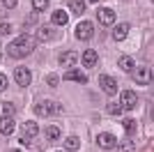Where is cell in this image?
<instances>
[{"instance_id": "5", "label": "cell", "mask_w": 154, "mask_h": 152, "mask_svg": "<svg viewBox=\"0 0 154 152\" xmlns=\"http://www.w3.org/2000/svg\"><path fill=\"white\" fill-rule=\"evenodd\" d=\"M14 78H16V85H21V88H28L32 81V74L28 67H16L14 69Z\"/></svg>"}, {"instance_id": "21", "label": "cell", "mask_w": 154, "mask_h": 152, "mask_svg": "<svg viewBox=\"0 0 154 152\" xmlns=\"http://www.w3.org/2000/svg\"><path fill=\"white\" fill-rule=\"evenodd\" d=\"M78 145H81V141H78V136H69V138L64 141V150H69V152L78 150Z\"/></svg>"}, {"instance_id": "14", "label": "cell", "mask_w": 154, "mask_h": 152, "mask_svg": "<svg viewBox=\"0 0 154 152\" xmlns=\"http://www.w3.org/2000/svg\"><path fill=\"white\" fill-rule=\"evenodd\" d=\"M149 74H152V71H149V67H140V69L136 71L134 78H136V83H140V85H147V83L152 81V76H149Z\"/></svg>"}, {"instance_id": "20", "label": "cell", "mask_w": 154, "mask_h": 152, "mask_svg": "<svg viewBox=\"0 0 154 152\" xmlns=\"http://www.w3.org/2000/svg\"><path fill=\"white\" fill-rule=\"evenodd\" d=\"M117 65H120V69H124V71H131V69H134V58H129V55H122Z\"/></svg>"}, {"instance_id": "19", "label": "cell", "mask_w": 154, "mask_h": 152, "mask_svg": "<svg viewBox=\"0 0 154 152\" xmlns=\"http://www.w3.org/2000/svg\"><path fill=\"white\" fill-rule=\"evenodd\" d=\"M44 131H46V138L51 141V143L60 138V127H55V125H48V127L44 129Z\"/></svg>"}, {"instance_id": "31", "label": "cell", "mask_w": 154, "mask_h": 152, "mask_svg": "<svg viewBox=\"0 0 154 152\" xmlns=\"http://www.w3.org/2000/svg\"><path fill=\"white\" fill-rule=\"evenodd\" d=\"M90 2H97V0H90Z\"/></svg>"}, {"instance_id": "8", "label": "cell", "mask_w": 154, "mask_h": 152, "mask_svg": "<svg viewBox=\"0 0 154 152\" xmlns=\"http://www.w3.org/2000/svg\"><path fill=\"white\" fill-rule=\"evenodd\" d=\"M78 62V53L76 51H64L62 55H60V65L67 67V69H74V65Z\"/></svg>"}, {"instance_id": "18", "label": "cell", "mask_w": 154, "mask_h": 152, "mask_svg": "<svg viewBox=\"0 0 154 152\" xmlns=\"http://www.w3.org/2000/svg\"><path fill=\"white\" fill-rule=\"evenodd\" d=\"M69 9H71V14H78V16H81V14L85 12V2L83 0H69Z\"/></svg>"}, {"instance_id": "10", "label": "cell", "mask_w": 154, "mask_h": 152, "mask_svg": "<svg viewBox=\"0 0 154 152\" xmlns=\"http://www.w3.org/2000/svg\"><path fill=\"white\" fill-rule=\"evenodd\" d=\"M97 19L101 21L103 25H115V12H113V9H106V7H101V9L97 12Z\"/></svg>"}, {"instance_id": "26", "label": "cell", "mask_w": 154, "mask_h": 152, "mask_svg": "<svg viewBox=\"0 0 154 152\" xmlns=\"http://www.w3.org/2000/svg\"><path fill=\"white\" fill-rule=\"evenodd\" d=\"M14 28H12V23H0V35H9Z\"/></svg>"}, {"instance_id": "17", "label": "cell", "mask_w": 154, "mask_h": 152, "mask_svg": "<svg viewBox=\"0 0 154 152\" xmlns=\"http://www.w3.org/2000/svg\"><path fill=\"white\" fill-rule=\"evenodd\" d=\"M51 21H53L55 25H67V21H69V14L62 12V9H55V12H53V16H51Z\"/></svg>"}, {"instance_id": "16", "label": "cell", "mask_w": 154, "mask_h": 152, "mask_svg": "<svg viewBox=\"0 0 154 152\" xmlns=\"http://www.w3.org/2000/svg\"><path fill=\"white\" fill-rule=\"evenodd\" d=\"M97 62H99V55H97V51H90V49H88V51L83 53V65L88 67V69H90V67H94Z\"/></svg>"}, {"instance_id": "3", "label": "cell", "mask_w": 154, "mask_h": 152, "mask_svg": "<svg viewBox=\"0 0 154 152\" xmlns=\"http://www.w3.org/2000/svg\"><path fill=\"white\" fill-rule=\"evenodd\" d=\"M37 134H39L37 122L28 120V122H23V125H21V138H23V143H30V141H35V138H37Z\"/></svg>"}, {"instance_id": "25", "label": "cell", "mask_w": 154, "mask_h": 152, "mask_svg": "<svg viewBox=\"0 0 154 152\" xmlns=\"http://www.w3.org/2000/svg\"><path fill=\"white\" fill-rule=\"evenodd\" d=\"M117 150L120 152H134V143H131V141H124V143H120Z\"/></svg>"}, {"instance_id": "1", "label": "cell", "mask_w": 154, "mask_h": 152, "mask_svg": "<svg viewBox=\"0 0 154 152\" xmlns=\"http://www.w3.org/2000/svg\"><path fill=\"white\" fill-rule=\"evenodd\" d=\"M32 51H35V37H30V35H21L14 42H9V46H7L9 58H26Z\"/></svg>"}, {"instance_id": "2", "label": "cell", "mask_w": 154, "mask_h": 152, "mask_svg": "<svg viewBox=\"0 0 154 152\" xmlns=\"http://www.w3.org/2000/svg\"><path fill=\"white\" fill-rule=\"evenodd\" d=\"M35 113L39 115V118H48V115H62V106H60L58 101H39V104H35Z\"/></svg>"}, {"instance_id": "15", "label": "cell", "mask_w": 154, "mask_h": 152, "mask_svg": "<svg viewBox=\"0 0 154 152\" xmlns=\"http://www.w3.org/2000/svg\"><path fill=\"white\" fill-rule=\"evenodd\" d=\"M64 78H67V81H76V83H88V76H85L81 69H69L64 74Z\"/></svg>"}, {"instance_id": "27", "label": "cell", "mask_w": 154, "mask_h": 152, "mask_svg": "<svg viewBox=\"0 0 154 152\" xmlns=\"http://www.w3.org/2000/svg\"><path fill=\"white\" fill-rule=\"evenodd\" d=\"M46 83H48V85H53V88H55V85H58V76H55V74L46 76Z\"/></svg>"}, {"instance_id": "7", "label": "cell", "mask_w": 154, "mask_h": 152, "mask_svg": "<svg viewBox=\"0 0 154 152\" xmlns=\"http://www.w3.org/2000/svg\"><path fill=\"white\" fill-rule=\"evenodd\" d=\"M99 85H101V90L106 92V95H115V92H117L115 78H113V76H108V74H101V76H99Z\"/></svg>"}, {"instance_id": "28", "label": "cell", "mask_w": 154, "mask_h": 152, "mask_svg": "<svg viewBox=\"0 0 154 152\" xmlns=\"http://www.w3.org/2000/svg\"><path fill=\"white\" fill-rule=\"evenodd\" d=\"M5 88H7V76H5V74H0V92H2Z\"/></svg>"}, {"instance_id": "4", "label": "cell", "mask_w": 154, "mask_h": 152, "mask_svg": "<svg viewBox=\"0 0 154 152\" xmlns=\"http://www.w3.org/2000/svg\"><path fill=\"white\" fill-rule=\"evenodd\" d=\"M92 35H94V25H92L90 21H81V23L76 25V39H81V42H88Z\"/></svg>"}, {"instance_id": "23", "label": "cell", "mask_w": 154, "mask_h": 152, "mask_svg": "<svg viewBox=\"0 0 154 152\" xmlns=\"http://www.w3.org/2000/svg\"><path fill=\"white\" fill-rule=\"evenodd\" d=\"M122 127H124V131H127V134H134V131H136V122H134V120H129V118L122 122Z\"/></svg>"}, {"instance_id": "24", "label": "cell", "mask_w": 154, "mask_h": 152, "mask_svg": "<svg viewBox=\"0 0 154 152\" xmlns=\"http://www.w3.org/2000/svg\"><path fill=\"white\" fill-rule=\"evenodd\" d=\"M122 111H124V108L120 106V104H113V101L108 104V113H110V115H120Z\"/></svg>"}, {"instance_id": "12", "label": "cell", "mask_w": 154, "mask_h": 152, "mask_svg": "<svg viewBox=\"0 0 154 152\" xmlns=\"http://www.w3.org/2000/svg\"><path fill=\"white\" fill-rule=\"evenodd\" d=\"M16 125H14V118L12 115H5V118H0V131L5 134V136H12Z\"/></svg>"}, {"instance_id": "29", "label": "cell", "mask_w": 154, "mask_h": 152, "mask_svg": "<svg viewBox=\"0 0 154 152\" xmlns=\"http://www.w3.org/2000/svg\"><path fill=\"white\" fill-rule=\"evenodd\" d=\"M2 2H5V7H7V9H12V7H16V0H2Z\"/></svg>"}, {"instance_id": "30", "label": "cell", "mask_w": 154, "mask_h": 152, "mask_svg": "<svg viewBox=\"0 0 154 152\" xmlns=\"http://www.w3.org/2000/svg\"><path fill=\"white\" fill-rule=\"evenodd\" d=\"M58 152H69V150H58Z\"/></svg>"}, {"instance_id": "22", "label": "cell", "mask_w": 154, "mask_h": 152, "mask_svg": "<svg viewBox=\"0 0 154 152\" xmlns=\"http://www.w3.org/2000/svg\"><path fill=\"white\" fill-rule=\"evenodd\" d=\"M46 7H48V0H32V9L35 12H44Z\"/></svg>"}, {"instance_id": "9", "label": "cell", "mask_w": 154, "mask_h": 152, "mask_svg": "<svg viewBox=\"0 0 154 152\" xmlns=\"http://www.w3.org/2000/svg\"><path fill=\"white\" fill-rule=\"evenodd\" d=\"M115 143H117L115 136H113V134H108V131H101L99 136H97V145H99V147H106V150H110Z\"/></svg>"}, {"instance_id": "13", "label": "cell", "mask_w": 154, "mask_h": 152, "mask_svg": "<svg viewBox=\"0 0 154 152\" xmlns=\"http://www.w3.org/2000/svg\"><path fill=\"white\" fill-rule=\"evenodd\" d=\"M129 23H120V25H115L113 28V39L115 42H122V39H127V35H129Z\"/></svg>"}, {"instance_id": "6", "label": "cell", "mask_w": 154, "mask_h": 152, "mask_svg": "<svg viewBox=\"0 0 154 152\" xmlns=\"http://www.w3.org/2000/svg\"><path fill=\"white\" fill-rule=\"evenodd\" d=\"M136 104H138V95H136L134 90H124L122 95H120V106L122 108L131 111V108H136Z\"/></svg>"}, {"instance_id": "11", "label": "cell", "mask_w": 154, "mask_h": 152, "mask_svg": "<svg viewBox=\"0 0 154 152\" xmlns=\"http://www.w3.org/2000/svg\"><path fill=\"white\" fill-rule=\"evenodd\" d=\"M37 39H42V42H53V39H55L53 25H39L37 28Z\"/></svg>"}]
</instances>
